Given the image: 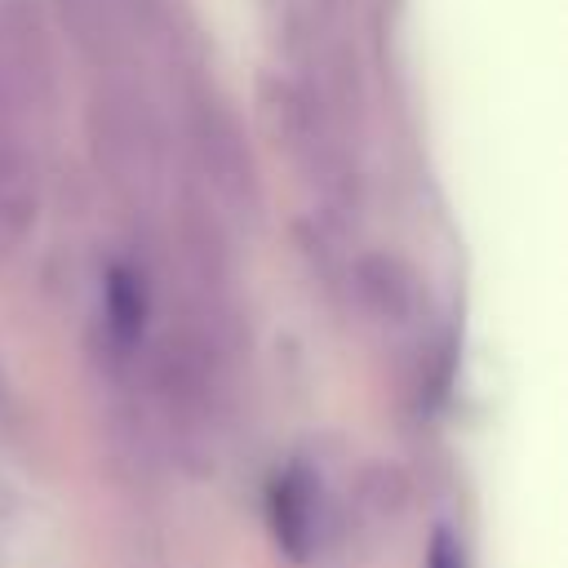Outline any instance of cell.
I'll return each mask as SVG.
<instances>
[{"instance_id": "cell-1", "label": "cell", "mask_w": 568, "mask_h": 568, "mask_svg": "<svg viewBox=\"0 0 568 568\" xmlns=\"http://www.w3.org/2000/svg\"><path fill=\"white\" fill-rule=\"evenodd\" d=\"M89 155L102 182L129 204H146L164 178V129L133 80H102L89 98Z\"/></svg>"}, {"instance_id": "cell-2", "label": "cell", "mask_w": 568, "mask_h": 568, "mask_svg": "<svg viewBox=\"0 0 568 568\" xmlns=\"http://www.w3.org/2000/svg\"><path fill=\"white\" fill-rule=\"evenodd\" d=\"M191 151L200 164V178L209 186V204H217L231 217H257L262 209V182L257 160L244 138L240 115L217 89H200L191 98Z\"/></svg>"}, {"instance_id": "cell-3", "label": "cell", "mask_w": 568, "mask_h": 568, "mask_svg": "<svg viewBox=\"0 0 568 568\" xmlns=\"http://www.w3.org/2000/svg\"><path fill=\"white\" fill-rule=\"evenodd\" d=\"M275 115H280V133H284L293 160L302 164V173L315 186H324L328 200H346L351 195V146L342 138V124H337V111L328 106V98L315 84L293 80L280 89Z\"/></svg>"}, {"instance_id": "cell-4", "label": "cell", "mask_w": 568, "mask_h": 568, "mask_svg": "<svg viewBox=\"0 0 568 568\" xmlns=\"http://www.w3.org/2000/svg\"><path fill=\"white\" fill-rule=\"evenodd\" d=\"M0 93L22 111L31 102H49L53 93V58L40 31V18L22 0H0Z\"/></svg>"}, {"instance_id": "cell-5", "label": "cell", "mask_w": 568, "mask_h": 568, "mask_svg": "<svg viewBox=\"0 0 568 568\" xmlns=\"http://www.w3.org/2000/svg\"><path fill=\"white\" fill-rule=\"evenodd\" d=\"M40 217V173L18 129V106L0 93V257L13 253Z\"/></svg>"}, {"instance_id": "cell-6", "label": "cell", "mask_w": 568, "mask_h": 568, "mask_svg": "<svg viewBox=\"0 0 568 568\" xmlns=\"http://www.w3.org/2000/svg\"><path fill=\"white\" fill-rule=\"evenodd\" d=\"M266 515H271V532L280 541V550L288 559H306L315 550L320 537V484L306 466H284L271 479L266 493Z\"/></svg>"}, {"instance_id": "cell-7", "label": "cell", "mask_w": 568, "mask_h": 568, "mask_svg": "<svg viewBox=\"0 0 568 568\" xmlns=\"http://www.w3.org/2000/svg\"><path fill=\"white\" fill-rule=\"evenodd\" d=\"M351 293L377 324H408L417 311V280L395 253H364L351 271Z\"/></svg>"}, {"instance_id": "cell-8", "label": "cell", "mask_w": 568, "mask_h": 568, "mask_svg": "<svg viewBox=\"0 0 568 568\" xmlns=\"http://www.w3.org/2000/svg\"><path fill=\"white\" fill-rule=\"evenodd\" d=\"M146 311H151V297H146L142 271L133 262L106 266V275H102V324H106V342L120 355L138 351V342L146 333Z\"/></svg>"}, {"instance_id": "cell-9", "label": "cell", "mask_w": 568, "mask_h": 568, "mask_svg": "<svg viewBox=\"0 0 568 568\" xmlns=\"http://www.w3.org/2000/svg\"><path fill=\"white\" fill-rule=\"evenodd\" d=\"M426 568H466V559H462V550L453 546L448 532H435V541H430V564H426Z\"/></svg>"}, {"instance_id": "cell-10", "label": "cell", "mask_w": 568, "mask_h": 568, "mask_svg": "<svg viewBox=\"0 0 568 568\" xmlns=\"http://www.w3.org/2000/svg\"><path fill=\"white\" fill-rule=\"evenodd\" d=\"M53 4H58V9L67 13V18H75V22H80V18H84V4H89V0H53Z\"/></svg>"}, {"instance_id": "cell-11", "label": "cell", "mask_w": 568, "mask_h": 568, "mask_svg": "<svg viewBox=\"0 0 568 568\" xmlns=\"http://www.w3.org/2000/svg\"><path fill=\"white\" fill-rule=\"evenodd\" d=\"M151 4H155V0H120V9H124V13H133V18H142Z\"/></svg>"}, {"instance_id": "cell-12", "label": "cell", "mask_w": 568, "mask_h": 568, "mask_svg": "<svg viewBox=\"0 0 568 568\" xmlns=\"http://www.w3.org/2000/svg\"><path fill=\"white\" fill-rule=\"evenodd\" d=\"M4 399H9V386H4V377H0V408H4Z\"/></svg>"}]
</instances>
